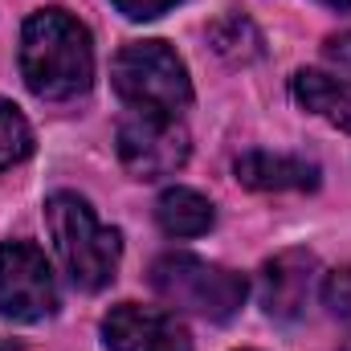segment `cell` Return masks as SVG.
<instances>
[{
  "label": "cell",
  "instance_id": "obj_1",
  "mask_svg": "<svg viewBox=\"0 0 351 351\" xmlns=\"http://www.w3.org/2000/svg\"><path fill=\"white\" fill-rule=\"evenodd\" d=\"M21 78L45 102L86 94L94 82L90 29L66 8H41L21 29Z\"/></svg>",
  "mask_w": 351,
  "mask_h": 351
},
{
  "label": "cell",
  "instance_id": "obj_2",
  "mask_svg": "<svg viewBox=\"0 0 351 351\" xmlns=\"http://www.w3.org/2000/svg\"><path fill=\"white\" fill-rule=\"evenodd\" d=\"M45 225H49L58 258L78 290H102L114 282L123 237L119 229H106L94 217V208L78 192H53L45 200Z\"/></svg>",
  "mask_w": 351,
  "mask_h": 351
},
{
  "label": "cell",
  "instance_id": "obj_3",
  "mask_svg": "<svg viewBox=\"0 0 351 351\" xmlns=\"http://www.w3.org/2000/svg\"><path fill=\"white\" fill-rule=\"evenodd\" d=\"M152 290L176 311H188L213 323L233 319L245 302L241 274L204 262V258H192V254H164L152 265Z\"/></svg>",
  "mask_w": 351,
  "mask_h": 351
},
{
  "label": "cell",
  "instance_id": "obj_4",
  "mask_svg": "<svg viewBox=\"0 0 351 351\" xmlns=\"http://www.w3.org/2000/svg\"><path fill=\"white\" fill-rule=\"evenodd\" d=\"M110 78H114V90L139 110L180 114L192 102L188 70L176 58V49L164 45V41H131V45H123L114 66H110Z\"/></svg>",
  "mask_w": 351,
  "mask_h": 351
},
{
  "label": "cell",
  "instance_id": "obj_5",
  "mask_svg": "<svg viewBox=\"0 0 351 351\" xmlns=\"http://www.w3.org/2000/svg\"><path fill=\"white\" fill-rule=\"evenodd\" d=\"M114 143H119L123 168L135 176V180L176 176L188 164V152H192V139H188V131H184V123L176 114L139 110V106L119 123Z\"/></svg>",
  "mask_w": 351,
  "mask_h": 351
},
{
  "label": "cell",
  "instance_id": "obj_6",
  "mask_svg": "<svg viewBox=\"0 0 351 351\" xmlns=\"http://www.w3.org/2000/svg\"><path fill=\"white\" fill-rule=\"evenodd\" d=\"M58 311V278L53 265L33 241L0 245V319L8 323H41Z\"/></svg>",
  "mask_w": 351,
  "mask_h": 351
},
{
  "label": "cell",
  "instance_id": "obj_7",
  "mask_svg": "<svg viewBox=\"0 0 351 351\" xmlns=\"http://www.w3.org/2000/svg\"><path fill=\"white\" fill-rule=\"evenodd\" d=\"M102 343L110 351H192V339L172 311L119 302L102 319Z\"/></svg>",
  "mask_w": 351,
  "mask_h": 351
},
{
  "label": "cell",
  "instance_id": "obj_8",
  "mask_svg": "<svg viewBox=\"0 0 351 351\" xmlns=\"http://www.w3.org/2000/svg\"><path fill=\"white\" fill-rule=\"evenodd\" d=\"M315 274H319V262L311 250H286V254L269 258L258 274L262 311L278 323H294L306 311V298L315 290Z\"/></svg>",
  "mask_w": 351,
  "mask_h": 351
},
{
  "label": "cell",
  "instance_id": "obj_9",
  "mask_svg": "<svg viewBox=\"0 0 351 351\" xmlns=\"http://www.w3.org/2000/svg\"><path fill=\"white\" fill-rule=\"evenodd\" d=\"M237 184L254 192H311L319 188V164L282 152H250L233 164Z\"/></svg>",
  "mask_w": 351,
  "mask_h": 351
},
{
  "label": "cell",
  "instance_id": "obj_10",
  "mask_svg": "<svg viewBox=\"0 0 351 351\" xmlns=\"http://www.w3.org/2000/svg\"><path fill=\"white\" fill-rule=\"evenodd\" d=\"M290 94L302 110L335 123L339 131H351V74H331V70H298Z\"/></svg>",
  "mask_w": 351,
  "mask_h": 351
},
{
  "label": "cell",
  "instance_id": "obj_11",
  "mask_svg": "<svg viewBox=\"0 0 351 351\" xmlns=\"http://www.w3.org/2000/svg\"><path fill=\"white\" fill-rule=\"evenodd\" d=\"M156 221L168 237H200L213 229L217 213H213L208 196H200L196 188H168L156 200Z\"/></svg>",
  "mask_w": 351,
  "mask_h": 351
},
{
  "label": "cell",
  "instance_id": "obj_12",
  "mask_svg": "<svg viewBox=\"0 0 351 351\" xmlns=\"http://www.w3.org/2000/svg\"><path fill=\"white\" fill-rule=\"evenodd\" d=\"M208 45L225 58V62H254V58H262V33H258V25L250 21V16H241V12H229V16H221V21H213L208 25Z\"/></svg>",
  "mask_w": 351,
  "mask_h": 351
},
{
  "label": "cell",
  "instance_id": "obj_13",
  "mask_svg": "<svg viewBox=\"0 0 351 351\" xmlns=\"http://www.w3.org/2000/svg\"><path fill=\"white\" fill-rule=\"evenodd\" d=\"M29 152H33V127H29V119L12 102L0 98V172L12 168V164H21V160H29Z\"/></svg>",
  "mask_w": 351,
  "mask_h": 351
},
{
  "label": "cell",
  "instance_id": "obj_14",
  "mask_svg": "<svg viewBox=\"0 0 351 351\" xmlns=\"http://www.w3.org/2000/svg\"><path fill=\"white\" fill-rule=\"evenodd\" d=\"M323 302L335 319H351V269H331L323 282Z\"/></svg>",
  "mask_w": 351,
  "mask_h": 351
},
{
  "label": "cell",
  "instance_id": "obj_15",
  "mask_svg": "<svg viewBox=\"0 0 351 351\" xmlns=\"http://www.w3.org/2000/svg\"><path fill=\"white\" fill-rule=\"evenodd\" d=\"M180 0H114V8L123 16H131V21H156V16H164Z\"/></svg>",
  "mask_w": 351,
  "mask_h": 351
},
{
  "label": "cell",
  "instance_id": "obj_16",
  "mask_svg": "<svg viewBox=\"0 0 351 351\" xmlns=\"http://www.w3.org/2000/svg\"><path fill=\"white\" fill-rule=\"evenodd\" d=\"M327 53H331L339 66H343V62L351 66V33L348 37H331V41H327Z\"/></svg>",
  "mask_w": 351,
  "mask_h": 351
},
{
  "label": "cell",
  "instance_id": "obj_17",
  "mask_svg": "<svg viewBox=\"0 0 351 351\" xmlns=\"http://www.w3.org/2000/svg\"><path fill=\"white\" fill-rule=\"evenodd\" d=\"M323 4H331V8H339V12H351V0H323Z\"/></svg>",
  "mask_w": 351,
  "mask_h": 351
},
{
  "label": "cell",
  "instance_id": "obj_18",
  "mask_svg": "<svg viewBox=\"0 0 351 351\" xmlns=\"http://www.w3.org/2000/svg\"><path fill=\"white\" fill-rule=\"evenodd\" d=\"M0 351H25L21 343H12V339H0Z\"/></svg>",
  "mask_w": 351,
  "mask_h": 351
}]
</instances>
